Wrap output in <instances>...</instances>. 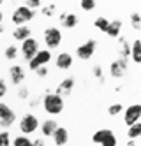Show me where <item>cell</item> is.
Here are the masks:
<instances>
[{
	"mask_svg": "<svg viewBox=\"0 0 141 146\" xmlns=\"http://www.w3.org/2000/svg\"><path fill=\"white\" fill-rule=\"evenodd\" d=\"M42 108H44L48 114H60L63 111V99L53 92H48L42 97Z\"/></svg>",
	"mask_w": 141,
	"mask_h": 146,
	"instance_id": "cell-1",
	"label": "cell"
},
{
	"mask_svg": "<svg viewBox=\"0 0 141 146\" xmlns=\"http://www.w3.org/2000/svg\"><path fill=\"white\" fill-rule=\"evenodd\" d=\"M34 18H35V11H30L28 7L19 5V7L14 9L13 16H11V21H13L14 27H23V25H27L28 21H32Z\"/></svg>",
	"mask_w": 141,
	"mask_h": 146,
	"instance_id": "cell-2",
	"label": "cell"
},
{
	"mask_svg": "<svg viewBox=\"0 0 141 146\" xmlns=\"http://www.w3.org/2000/svg\"><path fill=\"white\" fill-rule=\"evenodd\" d=\"M62 42V30L58 27H48L44 30V44H46V49L51 51V49H57Z\"/></svg>",
	"mask_w": 141,
	"mask_h": 146,
	"instance_id": "cell-3",
	"label": "cell"
},
{
	"mask_svg": "<svg viewBox=\"0 0 141 146\" xmlns=\"http://www.w3.org/2000/svg\"><path fill=\"white\" fill-rule=\"evenodd\" d=\"M37 129H39V120H37L35 114L27 113V114H23V116H21V120H19V130H21V135H27V137H28V135L34 134Z\"/></svg>",
	"mask_w": 141,
	"mask_h": 146,
	"instance_id": "cell-4",
	"label": "cell"
},
{
	"mask_svg": "<svg viewBox=\"0 0 141 146\" xmlns=\"http://www.w3.org/2000/svg\"><path fill=\"white\" fill-rule=\"evenodd\" d=\"M95 49H97V40L95 39H88V40H85L83 44H80L78 48H76V56H78L80 60L86 62V60H90L95 53Z\"/></svg>",
	"mask_w": 141,
	"mask_h": 146,
	"instance_id": "cell-5",
	"label": "cell"
},
{
	"mask_svg": "<svg viewBox=\"0 0 141 146\" xmlns=\"http://www.w3.org/2000/svg\"><path fill=\"white\" fill-rule=\"evenodd\" d=\"M19 51H21V55H23V58H25L27 62H30L32 58L37 55V51H39V40L34 39V37H28L27 40H23V42H21Z\"/></svg>",
	"mask_w": 141,
	"mask_h": 146,
	"instance_id": "cell-6",
	"label": "cell"
},
{
	"mask_svg": "<svg viewBox=\"0 0 141 146\" xmlns=\"http://www.w3.org/2000/svg\"><path fill=\"white\" fill-rule=\"evenodd\" d=\"M49 62H51V51H48V49H39L37 55L28 62V69L30 70H37L41 67H46Z\"/></svg>",
	"mask_w": 141,
	"mask_h": 146,
	"instance_id": "cell-7",
	"label": "cell"
},
{
	"mask_svg": "<svg viewBox=\"0 0 141 146\" xmlns=\"http://www.w3.org/2000/svg\"><path fill=\"white\" fill-rule=\"evenodd\" d=\"M14 121H16V114L11 109V106H7L5 102H0V127L9 129Z\"/></svg>",
	"mask_w": 141,
	"mask_h": 146,
	"instance_id": "cell-8",
	"label": "cell"
},
{
	"mask_svg": "<svg viewBox=\"0 0 141 146\" xmlns=\"http://www.w3.org/2000/svg\"><path fill=\"white\" fill-rule=\"evenodd\" d=\"M129 69V60L125 58H116L111 62V65H110V76L115 78V79H120L125 76V72Z\"/></svg>",
	"mask_w": 141,
	"mask_h": 146,
	"instance_id": "cell-9",
	"label": "cell"
},
{
	"mask_svg": "<svg viewBox=\"0 0 141 146\" xmlns=\"http://www.w3.org/2000/svg\"><path fill=\"white\" fill-rule=\"evenodd\" d=\"M141 120V106L139 104H132V106H129L124 113V121L127 127H131L134 123H139Z\"/></svg>",
	"mask_w": 141,
	"mask_h": 146,
	"instance_id": "cell-10",
	"label": "cell"
},
{
	"mask_svg": "<svg viewBox=\"0 0 141 146\" xmlns=\"http://www.w3.org/2000/svg\"><path fill=\"white\" fill-rule=\"evenodd\" d=\"M9 78H11V83H13L14 86H19L21 83L25 81V69L18 64H14L9 69Z\"/></svg>",
	"mask_w": 141,
	"mask_h": 146,
	"instance_id": "cell-11",
	"label": "cell"
},
{
	"mask_svg": "<svg viewBox=\"0 0 141 146\" xmlns=\"http://www.w3.org/2000/svg\"><path fill=\"white\" fill-rule=\"evenodd\" d=\"M72 64H74V58H72L71 53H67V51H62V53H58L57 58H55V65H57L58 69H62V70L71 69Z\"/></svg>",
	"mask_w": 141,
	"mask_h": 146,
	"instance_id": "cell-12",
	"label": "cell"
},
{
	"mask_svg": "<svg viewBox=\"0 0 141 146\" xmlns=\"http://www.w3.org/2000/svg\"><path fill=\"white\" fill-rule=\"evenodd\" d=\"M74 85H76L74 78H65V79H62V81H60V85L57 86V92H53V93H57L58 97H62V99H63L65 95H69V93L72 92Z\"/></svg>",
	"mask_w": 141,
	"mask_h": 146,
	"instance_id": "cell-13",
	"label": "cell"
},
{
	"mask_svg": "<svg viewBox=\"0 0 141 146\" xmlns=\"http://www.w3.org/2000/svg\"><path fill=\"white\" fill-rule=\"evenodd\" d=\"M58 19H60V23H62L63 28H71V30L76 28V27H78V23H80L78 14H76V13H62L58 16Z\"/></svg>",
	"mask_w": 141,
	"mask_h": 146,
	"instance_id": "cell-14",
	"label": "cell"
},
{
	"mask_svg": "<svg viewBox=\"0 0 141 146\" xmlns=\"http://www.w3.org/2000/svg\"><path fill=\"white\" fill-rule=\"evenodd\" d=\"M51 137H53V141H55L57 146H65L69 143V132H67V129H63V127L58 125V129L53 132Z\"/></svg>",
	"mask_w": 141,
	"mask_h": 146,
	"instance_id": "cell-15",
	"label": "cell"
},
{
	"mask_svg": "<svg viewBox=\"0 0 141 146\" xmlns=\"http://www.w3.org/2000/svg\"><path fill=\"white\" fill-rule=\"evenodd\" d=\"M13 37H14V40H19V42H23V40H27L28 37H32V28H30L28 25L14 27V30H13Z\"/></svg>",
	"mask_w": 141,
	"mask_h": 146,
	"instance_id": "cell-16",
	"label": "cell"
},
{
	"mask_svg": "<svg viewBox=\"0 0 141 146\" xmlns=\"http://www.w3.org/2000/svg\"><path fill=\"white\" fill-rule=\"evenodd\" d=\"M106 35L111 37V39H118L122 35V21L120 19H113L108 25V30H106Z\"/></svg>",
	"mask_w": 141,
	"mask_h": 146,
	"instance_id": "cell-17",
	"label": "cell"
},
{
	"mask_svg": "<svg viewBox=\"0 0 141 146\" xmlns=\"http://www.w3.org/2000/svg\"><path fill=\"white\" fill-rule=\"evenodd\" d=\"M57 129H58L57 120H44V121H42V127H41L42 135H44V137H51L53 132H55Z\"/></svg>",
	"mask_w": 141,
	"mask_h": 146,
	"instance_id": "cell-18",
	"label": "cell"
},
{
	"mask_svg": "<svg viewBox=\"0 0 141 146\" xmlns=\"http://www.w3.org/2000/svg\"><path fill=\"white\" fill-rule=\"evenodd\" d=\"M131 56L134 64H141V40L134 39L131 44Z\"/></svg>",
	"mask_w": 141,
	"mask_h": 146,
	"instance_id": "cell-19",
	"label": "cell"
},
{
	"mask_svg": "<svg viewBox=\"0 0 141 146\" xmlns=\"http://www.w3.org/2000/svg\"><path fill=\"white\" fill-rule=\"evenodd\" d=\"M118 40H120V56L118 58H125L129 60V56H131V44L127 42V39L125 37H118Z\"/></svg>",
	"mask_w": 141,
	"mask_h": 146,
	"instance_id": "cell-20",
	"label": "cell"
},
{
	"mask_svg": "<svg viewBox=\"0 0 141 146\" xmlns=\"http://www.w3.org/2000/svg\"><path fill=\"white\" fill-rule=\"evenodd\" d=\"M110 134H113V130H110V129H99L97 132H94V135H92V143H95V144H101L108 135Z\"/></svg>",
	"mask_w": 141,
	"mask_h": 146,
	"instance_id": "cell-21",
	"label": "cell"
},
{
	"mask_svg": "<svg viewBox=\"0 0 141 146\" xmlns=\"http://www.w3.org/2000/svg\"><path fill=\"white\" fill-rule=\"evenodd\" d=\"M139 135H141V121L131 125V127L127 129V137H129V141H136Z\"/></svg>",
	"mask_w": 141,
	"mask_h": 146,
	"instance_id": "cell-22",
	"label": "cell"
},
{
	"mask_svg": "<svg viewBox=\"0 0 141 146\" xmlns=\"http://www.w3.org/2000/svg\"><path fill=\"white\" fill-rule=\"evenodd\" d=\"M108 25H110V19L104 18V16H99V18H95V21H94V27L99 30V32L106 34V30H108Z\"/></svg>",
	"mask_w": 141,
	"mask_h": 146,
	"instance_id": "cell-23",
	"label": "cell"
},
{
	"mask_svg": "<svg viewBox=\"0 0 141 146\" xmlns=\"http://www.w3.org/2000/svg\"><path fill=\"white\" fill-rule=\"evenodd\" d=\"M13 146H32V139L27 135H16L14 141H11Z\"/></svg>",
	"mask_w": 141,
	"mask_h": 146,
	"instance_id": "cell-24",
	"label": "cell"
},
{
	"mask_svg": "<svg viewBox=\"0 0 141 146\" xmlns=\"http://www.w3.org/2000/svg\"><path fill=\"white\" fill-rule=\"evenodd\" d=\"M4 56H5V60H11V62H13L14 58H18V48H16L14 44L7 46L5 51H4Z\"/></svg>",
	"mask_w": 141,
	"mask_h": 146,
	"instance_id": "cell-25",
	"label": "cell"
},
{
	"mask_svg": "<svg viewBox=\"0 0 141 146\" xmlns=\"http://www.w3.org/2000/svg\"><path fill=\"white\" fill-rule=\"evenodd\" d=\"M41 11H42V16H46V18H53L57 13V4H48V5H42L41 7Z\"/></svg>",
	"mask_w": 141,
	"mask_h": 146,
	"instance_id": "cell-26",
	"label": "cell"
},
{
	"mask_svg": "<svg viewBox=\"0 0 141 146\" xmlns=\"http://www.w3.org/2000/svg\"><path fill=\"white\" fill-rule=\"evenodd\" d=\"M95 0H81V2H80V7L83 9V11H86V13H88V11H94V9H95Z\"/></svg>",
	"mask_w": 141,
	"mask_h": 146,
	"instance_id": "cell-27",
	"label": "cell"
},
{
	"mask_svg": "<svg viewBox=\"0 0 141 146\" xmlns=\"http://www.w3.org/2000/svg\"><path fill=\"white\" fill-rule=\"evenodd\" d=\"M122 111H124L122 104H111V106L108 108V114H110V116H116V114H120Z\"/></svg>",
	"mask_w": 141,
	"mask_h": 146,
	"instance_id": "cell-28",
	"label": "cell"
},
{
	"mask_svg": "<svg viewBox=\"0 0 141 146\" xmlns=\"http://www.w3.org/2000/svg\"><path fill=\"white\" fill-rule=\"evenodd\" d=\"M131 25H132L134 30L141 28V16H139V13H132L131 14Z\"/></svg>",
	"mask_w": 141,
	"mask_h": 146,
	"instance_id": "cell-29",
	"label": "cell"
},
{
	"mask_svg": "<svg viewBox=\"0 0 141 146\" xmlns=\"http://www.w3.org/2000/svg\"><path fill=\"white\" fill-rule=\"evenodd\" d=\"M92 70H94V78H97V79L101 81V85H104V81H106V79H104L102 67H101V65H94V69H92Z\"/></svg>",
	"mask_w": 141,
	"mask_h": 146,
	"instance_id": "cell-30",
	"label": "cell"
},
{
	"mask_svg": "<svg viewBox=\"0 0 141 146\" xmlns=\"http://www.w3.org/2000/svg\"><path fill=\"white\" fill-rule=\"evenodd\" d=\"M0 146H11V134L7 130L0 132Z\"/></svg>",
	"mask_w": 141,
	"mask_h": 146,
	"instance_id": "cell-31",
	"label": "cell"
},
{
	"mask_svg": "<svg viewBox=\"0 0 141 146\" xmlns=\"http://www.w3.org/2000/svg\"><path fill=\"white\" fill-rule=\"evenodd\" d=\"M101 146H118V144H116V135H115V134H110V135H108V137L101 143Z\"/></svg>",
	"mask_w": 141,
	"mask_h": 146,
	"instance_id": "cell-32",
	"label": "cell"
},
{
	"mask_svg": "<svg viewBox=\"0 0 141 146\" xmlns=\"http://www.w3.org/2000/svg\"><path fill=\"white\" fill-rule=\"evenodd\" d=\"M25 7H28L30 11H35V9L42 7V2H41V0H28V2L25 4Z\"/></svg>",
	"mask_w": 141,
	"mask_h": 146,
	"instance_id": "cell-33",
	"label": "cell"
},
{
	"mask_svg": "<svg viewBox=\"0 0 141 146\" xmlns=\"http://www.w3.org/2000/svg\"><path fill=\"white\" fill-rule=\"evenodd\" d=\"M28 95H30V93H28V88H27V86H21V88L18 90V99H19V100H27Z\"/></svg>",
	"mask_w": 141,
	"mask_h": 146,
	"instance_id": "cell-34",
	"label": "cell"
},
{
	"mask_svg": "<svg viewBox=\"0 0 141 146\" xmlns=\"http://www.w3.org/2000/svg\"><path fill=\"white\" fill-rule=\"evenodd\" d=\"M7 93V81L4 78H0V99H4Z\"/></svg>",
	"mask_w": 141,
	"mask_h": 146,
	"instance_id": "cell-35",
	"label": "cell"
},
{
	"mask_svg": "<svg viewBox=\"0 0 141 146\" xmlns=\"http://www.w3.org/2000/svg\"><path fill=\"white\" fill-rule=\"evenodd\" d=\"M35 72V74H37V78H46L48 76V67H41V69H37V70H34Z\"/></svg>",
	"mask_w": 141,
	"mask_h": 146,
	"instance_id": "cell-36",
	"label": "cell"
},
{
	"mask_svg": "<svg viewBox=\"0 0 141 146\" xmlns=\"http://www.w3.org/2000/svg\"><path fill=\"white\" fill-rule=\"evenodd\" d=\"M32 146H44V141H42V139H35V141H32Z\"/></svg>",
	"mask_w": 141,
	"mask_h": 146,
	"instance_id": "cell-37",
	"label": "cell"
},
{
	"mask_svg": "<svg viewBox=\"0 0 141 146\" xmlns=\"http://www.w3.org/2000/svg\"><path fill=\"white\" fill-rule=\"evenodd\" d=\"M39 100H41V99H34V100L30 102V108H35V106H39Z\"/></svg>",
	"mask_w": 141,
	"mask_h": 146,
	"instance_id": "cell-38",
	"label": "cell"
},
{
	"mask_svg": "<svg viewBox=\"0 0 141 146\" xmlns=\"http://www.w3.org/2000/svg\"><path fill=\"white\" fill-rule=\"evenodd\" d=\"M127 146H136V141H129V143H127Z\"/></svg>",
	"mask_w": 141,
	"mask_h": 146,
	"instance_id": "cell-39",
	"label": "cell"
},
{
	"mask_svg": "<svg viewBox=\"0 0 141 146\" xmlns=\"http://www.w3.org/2000/svg\"><path fill=\"white\" fill-rule=\"evenodd\" d=\"M2 19H4V14H2V11H0V25H2Z\"/></svg>",
	"mask_w": 141,
	"mask_h": 146,
	"instance_id": "cell-40",
	"label": "cell"
},
{
	"mask_svg": "<svg viewBox=\"0 0 141 146\" xmlns=\"http://www.w3.org/2000/svg\"><path fill=\"white\" fill-rule=\"evenodd\" d=\"M2 32H4V27H2V25H0V34H2Z\"/></svg>",
	"mask_w": 141,
	"mask_h": 146,
	"instance_id": "cell-41",
	"label": "cell"
},
{
	"mask_svg": "<svg viewBox=\"0 0 141 146\" xmlns=\"http://www.w3.org/2000/svg\"><path fill=\"white\" fill-rule=\"evenodd\" d=\"M0 5H2V0H0Z\"/></svg>",
	"mask_w": 141,
	"mask_h": 146,
	"instance_id": "cell-42",
	"label": "cell"
}]
</instances>
